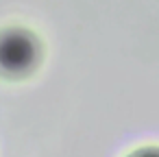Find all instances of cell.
Here are the masks:
<instances>
[{"instance_id":"obj_2","label":"cell","mask_w":159,"mask_h":157,"mask_svg":"<svg viewBox=\"0 0 159 157\" xmlns=\"http://www.w3.org/2000/svg\"><path fill=\"white\" fill-rule=\"evenodd\" d=\"M129 157H159V146H144L133 150Z\"/></svg>"},{"instance_id":"obj_1","label":"cell","mask_w":159,"mask_h":157,"mask_svg":"<svg viewBox=\"0 0 159 157\" xmlns=\"http://www.w3.org/2000/svg\"><path fill=\"white\" fill-rule=\"evenodd\" d=\"M37 59L35 42L26 33H7L0 37V68L7 72H24Z\"/></svg>"}]
</instances>
